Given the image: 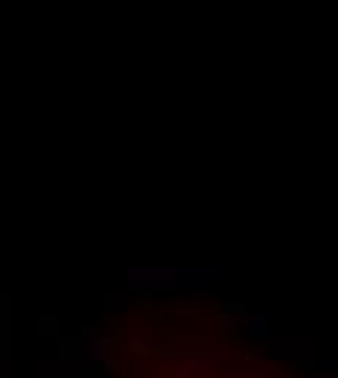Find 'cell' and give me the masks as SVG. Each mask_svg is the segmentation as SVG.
I'll use <instances>...</instances> for the list:
<instances>
[{"instance_id":"cell-1","label":"cell","mask_w":338,"mask_h":378,"mask_svg":"<svg viewBox=\"0 0 338 378\" xmlns=\"http://www.w3.org/2000/svg\"><path fill=\"white\" fill-rule=\"evenodd\" d=\"M242 317H245V323H248L251 335H257L260 341H266V338H268V314H242Z\"/></svg>"},{"instance_id":"cell-2","label":"cell","mask_w":338,"mask_h":378,"mask_svg":"<svg viewBox=\"0 0 338 378\" xmlns=\"http://www.w3.org/2000/svg\"><path fill=\"white\" fill-rule=\"evenodd\" d=\"M128 332H131V335H152V326H146V323H131Z\"/></svg>"},{"instance_id":"cell-3","label":"cell","mask_w":338,"mask_h":378,"mask_svg":"<svg viewBox=\"0 0 338 378\" xmlns=\"http://www.w3.org/2000/svg\"><path fill=\"white\" fill-rule=\"evenodd\" d=\"M82 335H85V338H96L99 332H96V326H85V329H82Z\"/></svg>"}]
</instances>
